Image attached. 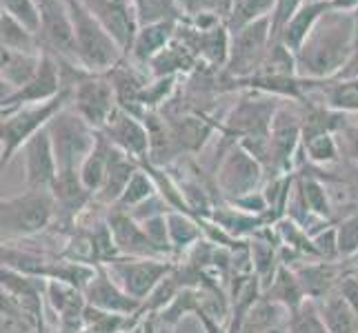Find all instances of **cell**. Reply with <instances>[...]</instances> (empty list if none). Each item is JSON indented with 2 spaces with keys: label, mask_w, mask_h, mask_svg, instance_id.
<instances>
[{
  "label": "cell",
  "mask_w": 358,
  "mask_h": 333,
  "mask_svg": "<svg viewBox=\"0 0 358 333\" xmlns=\"http://www.w3.org/2000/svg\"><path fill=\"white\" fill-rule=\"evenodd\" d=\"M338 133H341V138H336V140L341 147V154H345L348 158L358 163V120L356 122L345 120V125L338 129Z\"/></svg>",
  "instance_id": "cell-43"
},
{
  "label": "cell",
  "mask_w": 358,
  "mask_h": 333,
  "mask_svg": "<svg viewBox=\"0 0 358 333\" xmlns=\"http://www.w3.org/2000/svg\"><path fill=\"white\" fill-rule=\"evenodd\" d=\"M271 45V16L245 24L238 31H229L227 71L238 80L258 76Z\"/></svg>",
  "instance_id": "cell-6"
},
{
  "label": "cell",
  "mask_w": 358,
  "mask_h": 333,
  "mask_svg": "<svg viewBox=\"0 0 358 333\" xmlns=\"http://www.w3.org/2000/svg\"><path fill=\"white\" fill-rule=\"evenodd\" d=\"M303 149H305V158L316 165H331L343 156L336 135L331 131L303 133Z\"/></svg>",
  "instance_id": "cell-32"
},
{
  "label": "cell",
  "mask_w": 358,
  "mask_h": 333,
  "mask_svg": "<svg viewBox=\"0 0 358 333\" xmlns=\"http://www.w3.org/2000/svg\"><path fill=\"white\" fill-rule=\"evenodd\" d=\"M263 295L280 302L282 306H287L289 311L299 309V306L307 300V295H305V291L301 287L299 278H296L294 269L287 267V265H280L274 280H271V285L263 291Z\"/></svg>",
  "instance_id": "cell-27"
},
{
  "label": "cell",
  "mask_w": 358,
  "mask_h": 333,
  "mask_svg": "<svg viewBox=\"0 0 358 333\" xmlns=\"http://www.w3.org/2000/svg\"><path fill=\"white\" fill-rule=\"evenodd\" d=\"M336 233H338V253L343 260L356 258L358 256V214L345 216L336 225Z\"/></svg>",
  "instance_id": "cell-39"
},
{
  "label": "cell",
  "mask_w": 358,
  "mask_h": 333,
  "mask_svg": "<svg viewBox=\"0 0 358 333\" xmlns=\"http://www.w3.org/2000/svg\"><path fill=\"white\" fill-rule=\"evenodd\" d=\"M192 60L194 58L187 47L171 40L163 52L152 60L150 67H154L156 78H167V76H176V71H180V69H189Z\"/></svg>",
  "instance_id": "cell-36"
},
{
  "label": "cell",
  "mask_w": 358,
  "mask_h": 333,
  "mask_svg": "<svg viewBox=\"0 0 358 333\" xmlns=\"http://www.w3.org/2000/svg\"><path fill=\"white\" fill-rule=\"evenodd\" d=\"M358 7V0H331V9L338 11H354Z\"/></svg>",
  "instance_id": "cell-45"
},
{
  "label": "cell",
  "mask_w": 358,
  "mask_h": 333,
  "mask_svg": "<svg viewBox=\"0 0 358 333\" xmlns=\"http://www.w3.org/2000/svg\"><path fill=\"white\" fill-rule=\"evenodd\" d=\"M269 333H285V331H269Z\"/></svg>",
  "instance_id": "cell-48"
},
{
  "label": "cell",
  "mask_w": 358,
  "mask_h": 333,
  "mask_svg": "<svg viewBox=\"0 0 358 333\" xmlns=\"http://www.w3.org/2000/svg\"><path fill=\"white\" fill-rule=\"evenodd\" d=\"M289 320V309L280 302L261 295L250 311H247L241 333H269V331H285Z\"/></svg>",
  "instance_id": "cell-21"
},
{
  "label": "cell",
  "mask_w": 358,
  "mask_h": 333,
  "mask_svg": "<svg viewBox=\"0 0 358 333\" xmlns=\"http://www.w3.org/2000/svg\"><path fill=\"white\" fill-rule=\"evenodd\" d=\"M0 27H3V49H14V52H22V54H43L38 36L24 27L22 22H18L16 18L3 14Z\"/></svg>",
  "instance_id": "cell-31"
},
{
  "label": "cell",
  "mask_w": 358,
  "mask_h": 333,
  "mask_svg": "<svg viewBox=\"0 0 358 333\" xmlns=\"http://www.w3.org/2000/svg\"><path fill=\"white\" fill-rule=\"evenodd\" d=\"M80 3L114 36V40L120 45L122 52L129 54L136 34L141 29L131 0H80Z\"/></svg>",
  "instance_id": "cell-13"
},
{
  "label": "cell",
  "mask_w": 358,
  "mask_h": 333,
  "mask_svg": "<svg viewBox=\"0 0 358 333\" xmlns=\"http://www.w3.org/2000/svg\"><path fill=\"white\" fill-rule=\"evenodd\" d=\"M141 163L138 160H134L131 156H127L125 151L116 149L112 145V154H109V171H107V180L103 184V189L94 195V200L103 207H116L118 200L122 198V193H125L127 184L131 180V176L138 171Z\"/></svg>",
  "instance_id": "cell-20"
},
{
  "label": "cell",
  "mask_w": 358,
  "mask_h": 333,
  "mask_svg": "<svg viewBox=\"0 0 358 333\" xmlns=\"http://www.w3.org/2000/svg\"><path fill=\"white\" fill-rule=\"evenodd\" d=\"M305 3H329L331 5V0H305Z\"/></svg>",
  "instance_id": "cell-47"
},
{
  "label": "cell",
  "mask_w": 358,
  "mask_h": 333,
  "mask_svg": "<svg viewBox=\"0 0 358 333\" xmlns=\"http://www.w3.org/2000/svg\"><path fill=\"white\" fill-rule=\"evenodd\" d=\"M47 131L54 145L58 174L60 171H78L80 165L85 163V158L94 151V147L98 142V133H101L71 107L58 111L49 120Z\"/></svg>",
  "instance_id": "cell-5"
},
{
  "label": "cell",
  "mask_w": 358,
  "mask_h": 333,
  "mask_svg": "<svg viewBox=\"0 0 358 333\" xmlns=\"http://www.w3.org/2000/svg\"><path fill=\"white\" fill-rule=\"evenodd\" d=\"M143 231L147 233V238L150 242L156 246V251L160 256H169L174 253V244H171V238H169V227H167V214H160V216H152L141 222Z\"/></svg>",
  "instance_id": "cell-38"
},
{
  "label": "cell",
  "mask_w": 358,
  "mask_h": 333,
  "mask_svg": "<svg viewBox=\"0 0 358 333\" xmlns=\"http://www.w3.org/2000/svg\"><path fill=\"white\" fill-rule=\"evenodd\" d=\"M316 302L327 333H358V316L354 313L350 302L338 293V289H334L323 300Z\"/></svg>",
  "instance_id": "cell-25"
},
{
  "label": "cell",
  "mask_w": 358,
  "mask_h": 333,
  "mask_svg": "<svg viewBox=\"0 0 358 333\" xmlns=\"http://www.w3.org/2000/svg\"><path fill=\"white\" fill-rule=\"evenodd\" d=\"M336 289L343 298L350 302L354 313L358 316V271H345V276L341 278Z\"/></svg>",
  "instance_id": "cell-44"
},
{
  "label": "cell",
  "mask_w": 358,
  "mask_h": 333,
  "mask_svg": "<svg viewBox=\"0 0 358 333\" xmlns=\"http://www.w3.org/2000/svg\"><path fill=\"white\" fill-rule=\"evenodd\" d=\"M38 7V40L43 52L52 54L67 63H78V47H76V31H73L71 9L67 0H36Z\"/></svg>",
  "instance_id": "cell-7"
},
{
  "label": "cell",
  "mask_w": 358,
  "mask_h": 333,
  "mask_svg": "<svg viewBox=\"0 0 358 333\" xmlns=\"http://www.w3.org/2000/svg\"><path fill=\"white\" fill-rule=\"evenodd\" d=\"M158 195V187H156V180L152 178V174L147 171L143 165L138 167V171L131 176L129 184L125 193H122V198L118 200L116 209H122V212H129V209H136L141 207L143 202H147L150 198Z\"/></svg>",
  "instance_id": "cell-33"
},
{
  "label": "cell",
  "mask_w": 358,
  "mask_h": 333,
  "mask_svg": "<svg viewBox=\"0 0 358 333\" xmlns=\"http://www.w3.org/2000/svg\"><path fill=\"white\" fill-rule=\"evenodd\" d=\"M107 222L114 233L116 249L122 258H163L156 251V246L150 242V238H147L141 222L134 220L127 212L112 207L109 209Z\"/></svg>",
  "instance_id": "cell-18"
},
{
  "label": "cell",
  "mask_w": 358,
  "mask_h": 333,
  "mask_svg": "<svg viewBox=\"0 0 358 333\" xmlns=\"http://www.w3.org/2000/svg\"><path fill=\"white\" fill-rule=\"evenodd\" d=\"M22 154H24V180H27V189L52 191L58 178V163L47 127L24 142Z\"/></svg>",
  "instance_id": "cell-16"
},
{
  "label": "cell",
  "mask_w": 358,
  "mask_h": 333,
  "mask_svg": "<svg viewBox=\"0 0 358 333\" xmlns=\"http://www.w3.org/2000/svg\"><path fill=\"white\" fill-rule=\"evenodd\" d=\"M167 227H169V238L174 244V251L192 249L196 242L203 238V227L201 220L192 214L182 212H167Z\"/></svg>",
  "instance_id": "cell-30"
},
{
  "label": "cell",
  "mask_w": 358,
  "mask_h": 333,
  "mask_svg": "<svg viewBox=\"0 0 358 333\" xmlns=\"http://www.w3.org/2000/svg\"><path fill=\"white\" fill-rule=\"evenodd\" d=\"M176 265L167 262L165 258H114L105 262V269L114 278L116 285L129 293L131 298L145 302L152 291L160 285V280L169 276Z\"/></svg>",
  "instance_id": "cell-8"
},
{
  "label": "cell",
  "mask_w": 358,
  "mask_h": 333,
  "mask_svg": "<svg viewBox=\"0 0 358 333\" xmlns=\"http://www.w3.org/2000/svg\"><path fill=\"white\" fill-rule=\"evenodd\" d=\"M320 94L327 109L358 116V78H334L320 87Z\"/></svg>",
  "instance_id": "cell-28"
},
{
  "label": "cell",
  "mask_w": 358,
  "mask_h": 333,
  "mask_svg": "<svg viewBox=\"0 0 358 333\" xmlns=\"http://www.w3.org/2000/svg\"><path fill=\"white\" fill-rule=\"evenodd\" d=\"M71 9L73 31H76L78 63L90 73H109L118 67L122 58V49L114 40L101 22H98L80 0H67Z\"/></svg>",
  "instance_id": "cell-3"
},
{
  "label": "cell",
  "mask_w": 358,
  "mask_h": 333,
  "mask_svg": "<svg viewBox=\"0 0 358 333\" xmlns=\"http://www.w3.org/2000/svg\"><path fill=\"white\" fill-rule=\"evenodd\" d=\"M3 14H9L11 18H16L18 22H22L24 27L38 36L41 18H38L36 0H3Z\"/></svg>",
  "instance_id": "cell-40"
},
{
  "label": "cell",
  "mask_w": 358,
  "mask_h": 333,
  "mask_svg": "<svg viewBox=\"0 0 358 333\" xmlns=\"http://www.w3.org/2000/svg\"><path fill=\"white\" fill-rule=\"evenodd\" d=\"M312 240H314V246H316L320 260H327V262H338L341 260L336 227L327 225L325 229H320L318 233H314Z\"/></svg>",
  "instance_id": "cell-41"
},
{
  "label": "cell",
  "mask_w": 358,
  "mask_h": 333,
  "mask_svg": "<svg viewBox=\"0 0 358 333\" xmlns=\"http://www.w3.org/2000/svg\"><path fill=\"white\" fill-rule=\"evenodd\" d=\"M296 191L301 193L305 207L310 209V214L316 216L318 220H331L334 207L329 202L327 187L314 176H296Z\"/></svg>",
  "instance_id": "cell-29"
},
{
  "label": "cell",
  "mask_w": 358,
  "mask_h": 333,
  "mask_svg": "<svg viewBox=\"0 0 358 333\" xmlns=\"http://www.w3.org/2000/svg\"><path fill=\"white\" fill-rule=\"evenodd\" d=\"M285 333H327L323 316H320L318 302L307 298L299 309L289 311Z\"/></svg>",
  "instance_id": "cell-37"
},
{
  "label": "cell",
  "mask_w": 358,
  "mask_h": 333,
  "mask_svg": "<svg viewBox=\"0 0 358 333\" xmlns=\"http://www.w3.org/2000/svg\"><path fill=\"white\" fill-rule=\"evenodd\" d=\"M174 29H176V22H158V24L141 27L129 52L131 58L141 65H150L152 60L174 40Z\"/></svg>",
  "instance_id": "cell-24"
},
{
  "label": "cell",
  "mask_w": 358,
  "mask_h": 333,
  "mask_svg": "<svg viewBox=\"0 0 358 333\" xmlns=\"http://www.w3.org/2000/svg\"><path fill=\"white\" fill-rule=\"evenodd\" d=\"M85 293V302L94 309H101L107 313H116V316H136L143 309V302L131 298L129 293L122 291L114 278L109 276V271L105 265H96V276L87 285Z\"/></svg>",
  "instance_id": "cell-17"
},
{
  "label": "cell",
  "mask_w": 358,
  "mask_h": 333,
  "mask_svg": "<svg viewBox=\"0 0 358 333\" xmlns=\"http://www.w3.org/2000/svg\"><path fill=\"white\" fill-rule=\"evenodd\" d=\"M63 91H65V78H63L60 60L52 54L43 52V60H41L38 71H36V76L24 84L22 89L3 98V114L11 109L24 107V105L54 101V98Z\"/></svg>",
  "instance_id": "cell-12"
},
{
  "label": "cell",
  "mask_w": 358,
  "mask_h": 333,
  "mask_svg": "<svg viewBox=\"0 0 358 333\" xmlns=\"http://www.w3.org/2000/svg\"><path fill=\"white\" fill-rule=\"evenodd\" d=\"M134 333H136V331H134Z\"/></svg>",
  "instance_id": "cell-49"
},
{
  "label": "cell",
  "mask_w": 358,
  "mask_h": 333,
  "mask_svg": "<svg viewBox=\"0 0 358 333\" xmlns=\"http://www.w3.org/2000/svg\"><path fill=\"white\" fill-rule=\"evenodd\" d=\"M274 5H276V0H234L231 11L227 16V29L238 31L245 24L271 16Z\"/></svg>",
  "instance_id": "cell-35"
},
{
  "label": "cell",
  "mask_w": 358,
  "mask_h": 333,
  "mask_svg": "<svg viewBox=\"0 0 358 333\" xmlns=\"http://www.w3.org/2000/svg\"><path fill=\"white\" fill-rule=\"evenodd\" d=\"M305 5V0H276L274 11H271V40H278L282 27L294 18V14Z\"/></svg>",
  "instance_id": "cell-42"
},
{
  "label": "cell",
  "mask_w": 358,
  "mask_h": 333,
  "mask_svg": "<svg viewBox=\"0 0 358 333\" xmlns=\"http://www.w3.org/2000/svg\"><path fill=\"white\" fill-rule=\"evenodd\" d=\"M303 140V116L289 103L276 109L269 129V167L276 174H292Z\"/></svg>",
  "instance_id": "cell-11"
},
{
  "label": "cell",
  "mask_w": 358,
  "mask_h": 333,
  "mask_svg": "<svg viewBox=\"0 0 358 333\" xmlns=\"http://www.w3.org/2000/svg\"><path fill=\"white\" fill-rule=\"evenodd\" d=\"M101 133L116 149L125 151L134 160H138V163H143L150 156L152 149L150 129H147L145 122H141V118H136L127 109L118 107L112 114V118L107 120V125L103 127Z\"/></svg>",
  "instance_id": "cell-14"
},
{
  "label": "cell",
  "mask_w": 358,
  "mask_h": 333,
  "mask_svg": "<svg viewBox=\"0 0 358 333\" xmlns=\"http://www.w3.org/2000/svg\"><path fill=\"white\" fill-rule=\"evenodd\" d=\"M96 131H103L107 120L120 107L118 96L107 73H87L71 87V105Z\"/></svg>",
  "instance_id": "cell-10"
},
{
  "label": "cell",
  "mask_w": 358,
  "mask_h": 333,
  "mask_svg": "<svg viewBox=\"0 0 358 333\" xmlns=\"http://www.w3.org/2000/svg\"><path fill=\"white\" fill-rule=\"evenodd\" d=\"M56 220V200L47 189H27L0 202V238L3 244L31 238L52 227Z\"/></svg>",
  "instance_id": "cell-2"
},
{
  "label": "cell",
  "mask_w": 358,
  "mask_h": 333,
  "mask_svg": "<svg viewBox=\"0 0 358 333\" xmlns=\"http://www.w3.org/2000/svg\"><path fill=\"white\" fill-rule=\"evenodd\" d=\"M294 274L299 278L301 287L307 298L312 300H323L327 293L336 289L345 271L338 262H327V260H310L305 265H294Z\"/></svg>",
  "instance_id": "cell-19"
},
{
  "label": "cell",
  "mask_w": 358,
  "mask_h": 333,
  "mask_svg": "<svg viewBox=\"0 0 358 333\" xmlns=\"http://www.w3.org/2000/svg\"><path fill=\"white\" fill-rule=\"evenodd\" d=\"M358 49V27L352 11L327 9L303 47L296 52V67L307 80H331L348 67Z\"/></svg>",
  "instance_id": "cell-1"
},
{
  "label": "cell",
  "mask_w": 358,
  "mask_h": 333,
  "mask_svg": "<svg viewBox=\"0 0 358 333\" xmlns=\"http://www.w3.org/2000/svg\"><path fill=\"white\" fill-rule=\"evenodd\" d=\"M109 154H112V142H109L103 133H98V142L94 147V151L85 158V163L78 169L80 182L85 184L92 195H96L103 189V184L107 180V171H109Z\"/></svg>",
  "instance_id": "cell-26"
},
{
  "label": "cell",
  "mask_w": 358,
  "mask_h": 333,
  "mask_svg": "<svg viewBox=\"0 0 358 333\" xmlns=\"http://www.w3.org/2000/svg\"><path fill=\"white\" fill-rule=\"evenodd\" d=\"M141 333H156V331H154V318L145 320V325H143V331H141Z\"/></svg>",
  "instance_id": "cell-46"
},
{
  "label": "cell",
  "mask_w": 358,
  "mask_h": 333,
  "mask_svg": "<svg viewBox=\"0 0 358 333\" xmlns=\"http://www.w3.org/2000/svg\"><path fill=\"white\" fill-rule=\"evenodd\" d=\"M329 7H331L329 3H305L294 14V18L285 24V27H282L276 43L285 45L289 52L296 54L303 47V43L307 40V36H310L312 29L316 27V22L320 20V16H323Z\"/></svg>",
  "instance_id": "cell-23"
},
{
  "label": "cell",
  "mask_w": 358,
  "mask_h": 333,
  "mask_svg": "<svg viewBox=\"0 0 358 333\" xmlns=\"http://www.w3.org/2000/svg\"><path fill=\"white\" fill-rule=\"evenodd\" d=\"M131 5L141 27L158 22H176L178 9H182L178 0H131Z\"/></svg>",
  "instance_id": "cell-34"
},
{
  "label": "cell",
  "mask_w": 358,
  "mask_h": 333,
  "mask_svg": "<svg viewBox=\"0 0 358 333\" xmlns=\"http://www.w3.org/2000/svg\"><path fill=\"white\" fill-rule=\"evenodd\" d=\"M41 60L43 54H22V52H14V49H3V67H0V73H3V89L7 87V91H3V98L22 89L36 76V71L41 67Z\"/></svg>",
  "instance_id": "cell-22"
},
{
  "label": "cell",
  "mask_w": 358,
  "mask_h": 333,
  "mask_svg": "<svg viewBox=\"0 0 358 333\" xmlns=\"http://www.w3.org/2000/svg\"><path fill=\"white\" fill-rule=\"evenodd\" d=\"M274 101L267 98H245L236 107H234L231 116L227 118L223 131L227 135H236L241 140L247 138H269L271 120L276 116Z\"/></svg>",
  "instance_id": "cell-15"
},
{
  "label": "cell",
  "mask_w": 358,
  "mask_h": 333,
  "mask_svg": "<svg viewBox=\"0 0 358 333\" xmlns=\"http://www.w3.org/2000/svg\"><path fill=\"white\" fill-rule=\"evenodd\" d=\"M265 167L261 160H256L241 142H234L225 156L220 158V165L216 169V187L223 193L227 202H234L258 191V184L263 180Z\"/></svg>",
  "instance_id": "cell-9"
},
{
  "label": "cell",
  "mask_w": 358,
  "mask_h": 333,
  "mask_svg": "<svg viewBox=\"0 0 358 333\" xmlns=\"http://www.w3.org/2000/svg\"><path fill=\"white\" fill-rule=\"evenodd\" d=\"M69 105H71V89H65L54 101L24 105L18 109L5 111L3 125H0V145H3V149H0V167H3V171L11 163V158L16 156V151L22 149L24 142L34 138L41 129H45L49 125V120Z\"/></svg>",
  "instance_id": "cell-4"
}]
</instances>
